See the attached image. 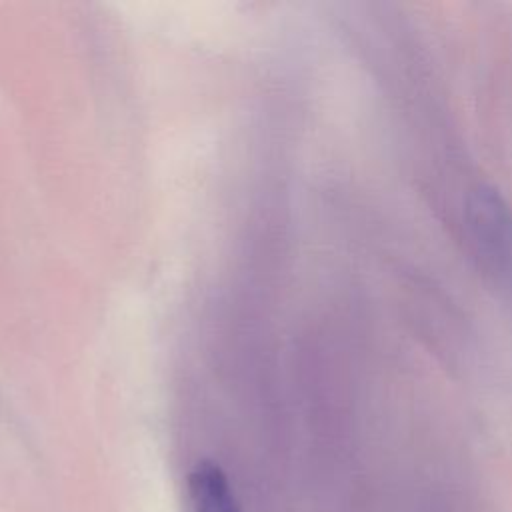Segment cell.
<instances>
[{"instance_id":"cell-1","label":"cell","mask_w":512,"mask_h":512,"mask_svg":"<svg viewBox=\"0 0 512 512\" xmlns=\"http://www.w3.org/2000/svg\"><path fill=\"white\" fill-rule=\"evenodd\" d=\"M466 226L480 264L512 288V208L492 188H476L466 202Z\"/></svg>"},{"instance_id":"cell-2","label":"cell","mask_w":512,"mask_h":512,"mask_svg":"<svg viewBox=\"0 0 512 512\" xmlns=\"http://www.w3.org/2000/svg\"><path fill=\"white\" fill-rule=\"evenodd\" d=\"M192 512H238L224 472L212 462H198L188 476Z\"/></svg>"}]
</instances>
